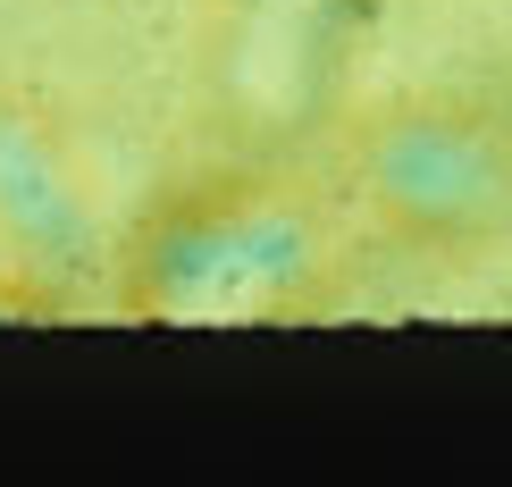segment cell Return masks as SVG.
<instances>
[{
    "mask_svg": "<svg viewBox=\"0 0 512 487\" xmlns=\"http://www.w3.org/2000/svg\"><path fill=\"white\" fill-rule=\"evenodd\" d=\"M311 286V219L261 185H219L160 219L143 252V303L177 320H261Z\"/></svg>",
    "mask_w": 512,
    "mask_h": 487,
    "instance_id": "1",
    "label": "cell"
},
{
    "mask_svg": "<svg viewBox=\"0 0 512 487\" xmlns=\"http://www.w3.org/2000/svg\"><path fill=\"white\" fill-rule=\"evenodd\" d=\"M361 194L395 227H487L504 202V143L454 110H395L361 143Z\"/></svg>",
    "mask_w": 512,
    "mask_h": 487,
    "instance_id": "2",
    "label": "cell"
},
{
    "mask_svg": "<svg viewBox=\"0 0 512 487\" xmlns=\"http://www.w3.org/2000/svg\"><path fill=\"white\" fill-rule=\"evenodd\" d=\"M311 34H319V0H244L236 51H227V101H244V110L311 101V76H319Z\"/></svg>",
    "mask_w": 512,
    "mask_h": 487,
    "instance_id": "3",
    "label": "cell"
},
{
    "mask_svg": "<svg viewBox=\"0 0 512 487\" xmlns=\"http://www.w3.org/2000/svg\"><path fill=\"white\" fill-rule=\"evenodd\" d=\"M76 227V185L68 160L34 135L17 110H0V236H26V244H59Z\"/></svg>",
    "mask_w": 512,
    "mask_h": 487,
    "instance_id": "4",
    "label": "cell"
}]
</instances>
